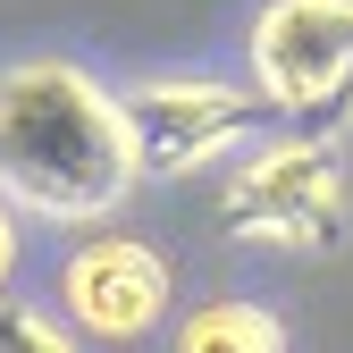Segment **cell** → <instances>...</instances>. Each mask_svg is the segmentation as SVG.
Listing matches in <instances>:
<instances>
[{"instance_id":"cell-1","label":"cell","mask_w":353,"mask_h":353,"mask_svg":"<svg viewBox=\"0 0 353 353\" xmlns=\"http://www.w3.org/2000/svg\"><path fill=\"white\" fill-rule=\"evenodd\" d=\"M126 101L68 59H17L0 76V194L51 228H101L135 194Z\"/></svg>"},{"instance_id":"cell-2","label":"cell","mask_w":353,"mask_h":353,"mask_svg":"<svg viewBox=\"0 0 353 353\" xmlns=\"http://www.w3.org/2000/svg\"><path fill=\"white\" fill-rule=\"evenodd\" d=\"M219 228L270 252H336L345 244V152L336 135H286L236 168L219 194Z\"/></svg>"},{"instance_id":"cell-3","label":"cell","mask_w":353,"mask_h":353,"mask_svg":"<svg viewBox=\"0 0 353 353\" xmlns=\"http://www.w3.org/2000/svg\"><path fill=\"white\" fill-rule=\"evenodd\" d=\"M252 84L303 135L353 118V0H270L252 17Z\"/></svg>"},{"instance_id":"cell-4","label":"cell","mask_w":353,"mask_h":353,"mask_svg":"<svg viewBox=\"0 0 353 353\" xmlns=\"http://www.w3.org/2000/svg\"><path fill=\"white\" fill-rule=\"evenodd\" d=\"M118 101H126V135H135L143 176H194L261 126V84L244 93V84H219V76H160Z\"/></svg>"},{"instance_id":"cell-5","label":"cell","mask_w":353,"mask_h":353,"mask_svg":"<svg viewBox=\"0 0 353 353\" xmlns=\"http://www.w3.org/2000/svg\"><path fill=\"white\" fill-rule=\"evenodd\" d=\"M59 303L84 336L101 345H135L168 320V261L143 244V236H84L68 261H59Z\"/></svg>"},{"instance_id":"cell-6","label":"cell","mask_w":353,"mask_h":353,"mask_svg":"<svg viewBox=\"0 0 353 353\" xmlns=\"http://www.w3.org/2000/svg\"><path fill=\"white\" fill-rule=\"evenodd\" d=\"M286 320L270 303H194L176 320V353H278Z\"/></svg>"},{"instance_id":"cell-7","label":"cell","mask_w":353,"mask_h":353,"mask_svg":"<svg viewBox=\"0 0 353 353\" xmlns=\"http://www.w3.org/2000/svg\"><path fill=\"white\" fill-rule=\"evenodd\" d=\"M76 328H59L42 303H17L9 286H0V353H68Z\"/></svg>"},{"instance_id":"cell-8","label":"cell","mask_w":353,"mask_h":353,"mask_svg":"<svg viewBox=\"0 0 353 353\" xmlns=\"http://www.w3.org/2000/svg\"><path fill=\"white\" fill-rule=\"evenodd\" d=\"M17 278V202L0 194V286Z\"/></svg>"}]
</instances>
